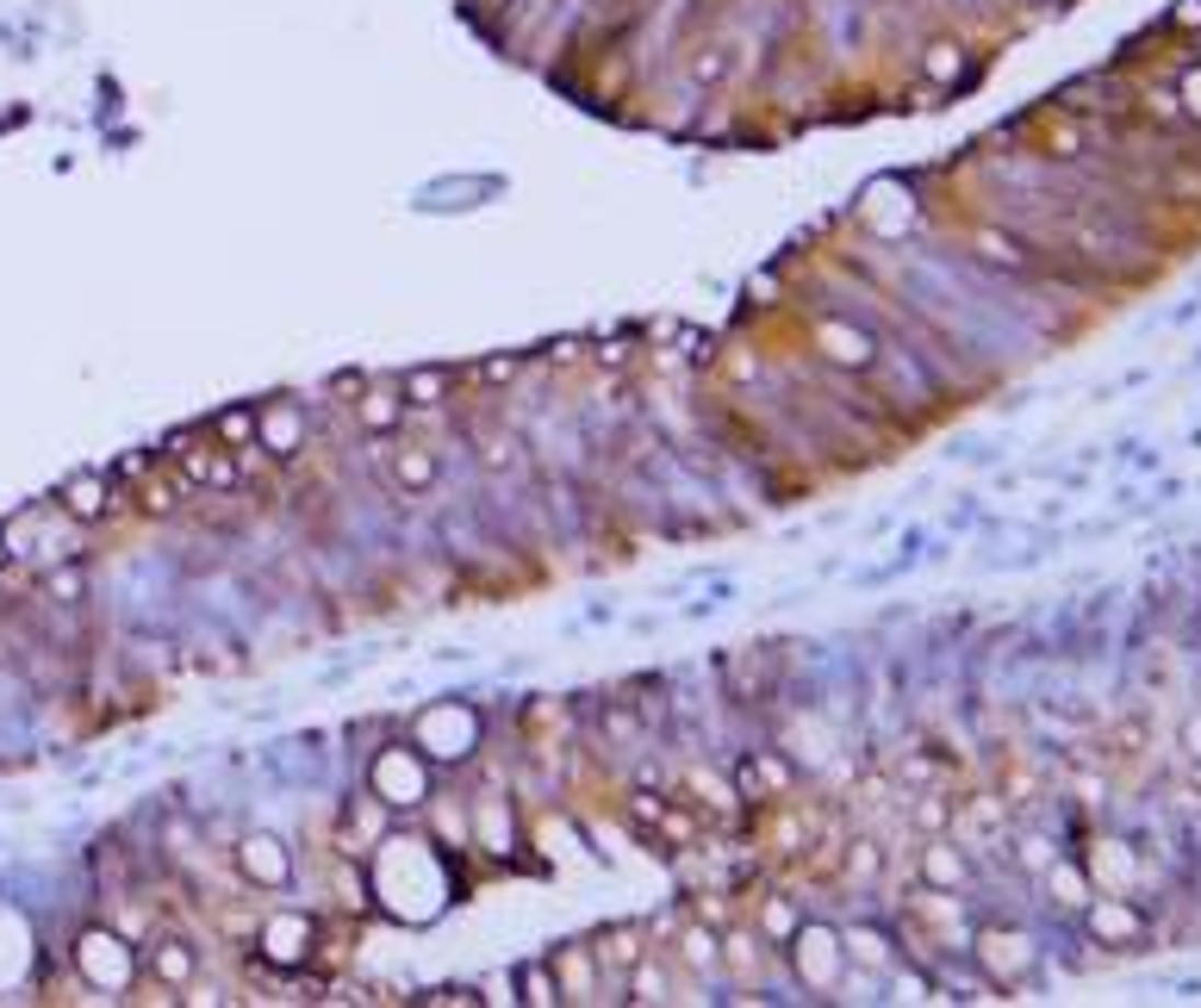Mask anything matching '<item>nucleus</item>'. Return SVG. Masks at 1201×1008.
<instances>
[{
  "label": "nucleus",
  "instance_id": "1",
  "mask_svg": "<svg viewBox=\"0 0 1201 1008\" xmlns=\"http://www.w3.org/2000/svg\"><path fill=\"white\" fill-rule=\"evenodd\" d=\"M368 797L380 810H424L436 797V772H430V759L411 741H387L368 759Z\"/></svg>",
  "mask_w": 1201,
  "mask_h": 1008
},
{
  "label": "nucleus",
  "instance_id": "2",
  "mask_svg": "<svg viewBox=\"0 0 1201 1008\" xmlns=\"http://www.w3.org/2000/svg\"><path fill=\"white\" fill-rule=\"evenodd\" d=\"M411 747L430 759V766H448V759H467L480 747V710L461 698H436L411 717Z\"/></svg>",
  "mask_w": 1201,
  "mask_h": 1008
},
{
  "label": "nucleus",
  "instance_id": "3",
  "mask_svg": "<svg viewBox=\"0 0 1201 1008\" xmlns=\"http://www.w3.org/2000/svg\"><path fill=\"white\" fill-rule=\"evenodd\" d=\"M797 959V977L815 989V996H834L840 977H847V947H840V933L828 921H797V933L785 940Z\"/></svg>",
  "mask_w": 1201,
  "mask_h": 1008
},
{
  "label": "nucleus",
  "instance_id": "4",
  "mask_svg": "<svg viewBox=\"0 0 1201 1008\" xmlns=\"http://www.w3.org/2000/svg\"><path fill=\"white\" fill-rule=\"evenodd\" d=\"M971 959H977V971H984L996 989L1027 984V977L1040 971V947H1033L1021 928H977L971 933Z\"/></svg>",
  "mask_w": 1201,
  "mask_h": 1008
},
{
  "label": "nucleus",
  "instance_id": "5",
  "mask_svg": "<svg viewBox=\"0 0 1201 1008\" xmlns=\"http://www.w3.org/2000/svg\"><path fill=\"white\" fill-rule=\"evenodd\" d=\"M791 791H797V759L773 754V747H759V754L735 759V797H741V803L773 810V803H785Z\"/></svg>",
  "mask_w": 1201,
  "mask_h": 1008
},
{
  "label": "nucleus",
  "instance_id": "6",
  "mask_svg": "<svg viewBox=\"0 0 1201 1008\" xmlns=\"http://www.w3.org/2000/svg\"><path fill=\"white\" fill-rule=\"evenodd\" d=\"M76 965H81V977L94 989H125L131 984V971H137V952L118 940V933H106V928H88L76 940Z\"/></svg>",
  "mask_w": 1201,
  "mask_h": 1008
},
{
  "label": "nucleus",
  "instance_id": "7",
  "mask_svg": "<svg viewBox=\"0 0 1201 1008\" xmlns=\"http://www.w3.org/2000/svg\"><path fill=\"white\" fill-rule=\"evenodd\" d=\"M237 872L250 878V884H262V891H287L293 884L287 840H281V834H243V840H237Z\"/></svg>",
  "mask_w": 1201,
  "mask_h": 1008
},
{
  "label": "nucleus",
  "instance_id": "8",
  "mask_svg": "<svg viewBox=\"0 0 1201 1008\" xmlns=\"http://www.w3.org/2000/svg\"><path fill=\"white\" fill-rule=\"evenodd\" d=\"M255 448H268V461H293L306 448V405H293V399L255 405Z\"/></svg>",
  "mask_w": 1201,
  "mask_h": 1008
},
{
  "label": "nucleus",
  "instance_id": "9",
  "mask_svg": "<svg viewBox=\"0 0 1201 1008\" xmlns=\"http://www.w3.org/2000/svg\"><path fill=\"white\" fill-rule=\"evenodd\" d=\"M1084 928L1096 933V947H1133L1145 933V915L1121 891H1108V896H1089L1084 903Z\"/></svg>",
  "mask_w": 1201,
  "mask_h": 1008
},
{
  "label": "nucleus",
  "instance_id": "10",
  "mask_svg": "<svg viewBox=\"0 0 1201 1008\" xmlns=\"http://www.w3.org/2000/svg\"><path fill=\"white\" fill-rule=\"evenodd\" d=\"M311 940H318V921H311V915H299V909H281V915H268V921H262V952H268V965H281V971L299 965Z\"/></svg>",
  "mask_w": 1201,
  "mask_h": 1008
},
{
  "label": "nucleus",
  "instance_id": "11",
  "mask_svg": "<svg viewBox=\"0 0 1201 1008\" xmlns=\"http://www.w3.org/2000/svg\"><path fill=\"white\" fill-rule=\"evenodd\" d=\"M380 455H387V473H392V485H399V492H430V485H436V473H443L436 448H424V443H399V448L380 443Z\"/></svg>",
  "mask_w": 1201,
  "mask_h": 1008
},
{
  "label": "nucleus",
  "instance_id": "12",
  "mask_svg": "<svg viewBox=\"0 0 1201 1008\" xmlns=\"http://www.w3.org/2000/svg\"><path fill=\"white\" fill-rule=\"evenodd\" d=\"M181 473H187V485H199V492H237V461H231V448H181Z\"/></svg>",
  "mask_w": 1201,
  "mask_h": 1008
},
{
  "label": "nucleus",
  "instance_id": "13",
  "mask_svg": "<svg viewBox=\"0 0 1201 1008\" xmlns=\"http://www.w3.org/2000/svg\"><path fill=\"white\" fill-rule=\"evenodd\" d=\"M106 511H113V473H76V480L62 485V517L100 524Z\"/></svg>",
  "mask_w": 1201,
  "mask_h": 1008
},
{
  "label": "nucleus",
  "instance_id": "14",
  "mask_svg": "<svg viewBox=\"0 0 1201 1008\" xmlns=\"http://www.w3.org/2000/svg\"><path fill=\"white\" fill-rule=\"evenodd\" d=\"M965 878H971L965 847H952V840L928 834V847H922V884H928V891H959Z\"/></svg>",
  "mask_w": 1201,
  "mask_h": 1008
},
{
  "label": "nucleus",
  "instance_id": "15",
  "mask_svg": "<svg viewBox=\"0 0 1201 1008\" xmlns=\"http://www.w3.org/2000/svg\"><path fill=\"white\" fill-rule=\"evenodd\" d=\"M840 947H847V965L884 971V977L896 971V940L878 928V921H859V928H847V933H840Z\"/></svg>",
  "mask_w": 1201,
  "mask_h": 1008
},
{
  "label": "nucleus",
  "instance_id": "16",
  "mask_svg": "<svg viewBox=\"0 0 1201 1008\" xmlns=\"http://www.w3.org/2000/svg\"><path fill=\"white\" fill-rule=\"evenodd\" d=\"M815 343H822V355L840 362V368H872L878 362V343L866 336V330H853V324H815Z\"/></svg>",
  "mask_w": 1201,
  "mask_h": 1008
},
{
  "label": "nucleus",
  "instance_id": "17",
  "mask_svg": "<svg viewBox=\"0 0 1201 1008\" xmlns=\"http://www.w3.org/2000/svg\"><path fill=\"white\" fill-rule=\"evenodd\" d=\"M144 965H150L169 989H187V984H194V971H199V952L187 947V940H175V933H169V940H150Z\"/></svg>",
  "mask_w": 1201,
  "mask_h": 1008
},
{
  "label": "nucleus",
  "instance_id": "18",
  "mask_svg": "<svg viewBox=\"0 0 1201 1008\" xmlns=\"http://www.w3.org/2000/svg\"><path fill=\"white\" fill-rule=\"evenodd\" d=\"M548 965H554V977H561L567 1003H592V989H598V965H592V952H585V947H561V952H548Z\"/></svg>",
  "mask_w": 1201,
  "mask_h": 1008
},
{
  "label": "nucleus",
  "instance_id": "19",
  "mask_svg": "<svg viewBox=\"0 0 1201 1008\" xmlns=\"http://www.w3.org/2000/svg\"><path fill=\"white\" fill-rule=\"evenodd\" d=\"M405 392L399 387H362V399H355V417L374 429V436H392V429L405 424Z\"/></svg>",
  "mask_w": 1201,
  "mask_h": 1008
},
{
  "label": "nucleus",
  "instance_id": "20",
  "mask_svg": "<svg viewBox=\"0 0 1201 1008\" xmlns=\"http://www.w3.org/2000/svg\"><path fill=\"white\" fill-rule=\"evenodd\" d=\"M1089 878L1108 884V891H1126V884L1140 878V859L1126 854V840H1102V847L1089 854Z\"/></svg>",
  "mask_w": 1201,
  "mask_h": 1008
},
{
  "label": "nucleus",
  "instance_id": "21",
  "mask_svg": "<svg viewBox=\"0 0 1201 1008\" xmlns=\"http://www.w3.org/2000/svg\"><path fill=\"white\" fill-rule=\"evenodd\" d=\"M448 387H455V368H411L405 380H399V392H405V405L430 411V405H443Z\"/></svg>",
  "mask_w": 1201,
  "mask_h": 1008
},
{
  "label": "nucleus",
  "instance_id": "22",
  "mask_svg": "<svg viewBox=\"0 0 1201 1008\" xmlns=\"http://www.w3.org/2000/svg\"><path fill=\"white\" fill-rule=\"evenodd\" d=\"M910 822L922 834H947L952 828V797L940 791V784H922V791H910Z\"/></svg>",
  "mask_w": 1201,
  "mask_h": 1008
},
{
  "label": "nucleus",
  "instance_id": "23",
  "mask_svg": "<svg viewBox=\"0 0 1201 1008\" xmlns=\"http://www.w3.org/2000/svg\"><path fill=\"white\" fill-rule=\"evenodd\" d=\"M517 989H524L517 1003H536V1008L567 1003V996H561V977H554V965H548V959H529V965L517 971Z\"/></svg>",
  "mask_w": 1201,
  "mask_h": 1008
},
{
  "label": "nucleus",
  "instance_id": "24",
  "mask_svg": "<svg viewBox=\"0 0 1201 1008\" xmlns=\"http://www.w3.org/2000/svg\"><path fill=\"white\" fill-rule=\"evenodd\" d=\"M636 959H641V928H636V921H617V928L598 940V965H604V971H610V965H617V971H636Z\"/></svg>",
  "mask_w": 1201,
  "mask_h": 1008
},
{
  "label": "nucleus",
  "instance_id": "25",
  "mask_svg": "<svg viewBox=\"0 0 1201 1008\" xmlns=\"http://www.w3.org/2000/svg\"><path fill=\"white\" fill-rule=\"evenodd\" d=\"M213 443H218V448H255V405L225 411V417L213 424Z\"/></svg>",
  "mask_w": 1201,
  "mask_h": 1008
},
{
  "label": "nucleus",
  "instance_id": "26",
  "mask_svg": "<svg viewBox=\"0 0 1201 1008\" xmlns=\"http://www.w3.org/2000/svg\"><path fill=\"white\" fill-rule=\"evenodd\" d=\"M1046 891L1059 896L1065 909H1084V903H1089V878L1077 872V866H1059V859H1052V866H1046Z\"/></svg>",
  "mask_w": 1201,
  "mask_h": 1008
},
{
  "label": "nucleus",
  "instance_id": "27",
  "mask_svg": "<svg viewBox=\"0 0 1201 1008\" xmlns=\"http://www.w3.org/2000/svg\"><path fill=\"white\" fill-rule=\"evenodd\" d=\"M847 872H853V878H866V884H872V878L884 872V847H878L872 834H859V840H847Z\"/></svg>",
  "mask_w": 1201,
  "mask_h": 1008
},
{
  "label": "nucleus",
  "instance_id": "28",
  "mask_svg": "<svg viewBox=\"0 0 1201 1008\" xmlns=\"http://www.w3.org/2000/svg\"><path fill=\"white\" fill-rule=\"evenodd\" d=\"M922 69H928V81H959V69H965V50L959 44H928V57H922Z\"/></svg>",
  "mask_w": 1201,
  "mask_h": 1008
},
{
  "label": "nucleus",
  "instance_id": "29",
  "mask_svg": "<svg viewBox=\"0 0 1201 1008\" xmlns=\"http://www.w3.org/2000/svg\"><path fill=\"white\" fill-rule=\"evenodd\" d=\"M977 255H984V262H1003V268H1027V250L1003 231H977Z\"/></svg>",
  "mask_w": 1201,
  "mask_h": 1008
},
{
  "label": "nucleus",
  "instance_id": "30",
  "mask_svg": "<svg viewBox=\"0 0 1201 1008\" xmlns=\"http://www.w3.org/2000/svg\"><path fill=\"white\" fill-rule=\"evenodd\" d=\"M1046 156H1084V125L1077 118H1046Z\"/></svg>",
  "mask_w": 1201,
  "mask_h": 1008
},
{
  "label": "nucleus",
  "instance_id": "31",
  "mask_svg": "<svg viewBox=\"0 0 1201 1008\" xmlns=\"http://www.w3.org/2000/svg\"><path fill=\"white\" fill-rule=\"evenodd\" d=\"M685 959H691V965H698V971H717V965H722V952H717V933L704 928V921H698V928H685Z\"/></svg>",
  "mask_w": 1201,
  "mask_h": 1008
},
{
  "label": "nucleus",
  "instance_id": "32",
  "mask_svg": "<svg viewBox=\"0 0 1201 1008\" xmlns=\"http://www.w3.org/2000/svg\"><path fill=\"white\" fill-rule=\"evenodd\" d=\"M691 803H710V810H729L735 803V791H729V778H717V772H691Z\"/></svg>",
  "mask_w": 1201,
  "mask_h": 1008
},
{
  "label": "nucleus",
  "instance_id": "33",
  "mask_svg": "<svg viewBox=\"0 0 1201 1008\" xmlns=\"http://www.w3.org/2000/svg\"><path fill=\"white\" fill-rule=\"evenodd\" d=\"M44 592H50L57 604H76L81 592H88V573H81V566H57V573L44 580Z\"/></svg>",
  "mask_w": 1201,
  "mask_h": 1008
},
{
  "label": "nucleus",
  "instance_id": "34",
  "mask_svg": "<svg viewBox=\"0 0 1201 1008\" xmlns=\"http://www.w3.org/2000/svg\"><path fill=\"white\" fill-rule=\"evenodd\" d=\"M891 984H896V996H903V1003H934V996H940L928 971H891Z\"/></svg>",
  "mask_w": 1201,
  "mask_h": 1008
},
{
  "label": "nucleus",
  "instance_id": "35",
  "mask_svg": "<svg viewBox=\"0 0 1201 1008\" xmlns=\"http://www.w3.org/2000/svg\"><path fill=\"white\" fill-rule=\"evenodd\" d=\"M175 504H181V480H169V473L144 480V511H175Z\"/></svg>",
  "mask_w": 1201,
  "mask_h": 1008
},
{
  "label": "nucleus",
  "instance_id": "36",
  "mask_svg": "<svg viewBox=\"0 0 1201 1008\" xmlns=\"http://www.w3.org/2000/svg\"><path fill=\"white\" fill-rule=\"evenodd\" d=\"M791 933H797V909L785 903V896H773V903H766V940H778V947H785Z\"/></svg>",
  "mask_w": 1201,
  "mask_h": 1008
},
{
  "label": "nucleus",
  "instance_id": "37",
  "mask_svg": "<svg viewBox=\"0 0 1201 1008\" xmlns=\"http://www.w3.org/2000/svg\"><path fill=\"white\" fill-rule=\"evenodd\" d=\"M722 374H729L735 387H754V380H759V355H754V350H741V343H735V350L722 355Z\"/></svg>",
  "mask_w": 1201,
  "mask_h": 1008
},
{
  "label": "nucleus",
  "instance_id": "38",
  "mask_svg": "<svg viewBox=\"0 0 1201 1008\" xmlns=\"http://www.w3.org/2000/svg\"><path fill=\"white\" fill-rule=\"evenodd\" d=\"M517 374H524V355H492V362H480L485 387H504V380H517Z\"/></svg>",
  "mask_w": 1201,
  "mask_h": 1008
},
{
  "label": "nucleus",
  "instance_id": "39",
  "mask_svg": "<svg viewBox=\"0 0 1201 1008\" xmlns=\"http://www.w3.org/2000/svg\"><path fill=\"white\" fill-rule=\"evenodd\" d=\"M1021 866H1027V872H1046L1052 847H1046V840H1021Z\"/></svg>",
  "mask_w": 1201,
  "mask_h": 1008
},
{
  "label": "nucleus",
  "instance_id": "40",
  "mask_svg": "<svg viewBox=\"0 0 1201 1008\" xmlns=\"http://www.w3.org/2000/svg\"><path fill=\"white\" fill-rule=\"evenodd\" d=\"M144 467H150V455H118L106 473H113V480H144Z\"/></svg>",
  "mask_w": 1201,
  "mask_h": 1008
},
{
  "label": "nucleus",
  "instance_id": "41",
  "mask_svg": "<svg viewBox=\"0 0 1201 1008\" xmlns=\"http://www.w3.org/2000/svg\"><path fill=\"white\" fill-rule=\"evenodd\" d=\"M485 467H492V473H499V467H517V443H485Z\"/></svg>",
  "mask_w": 1201,
  "mask_h": 1008
},
{
  "label": "nucleus",
  "instance_id": "42",
  "mask_svg": "<svg viewBox=\"0 0 1201 1008\" xmlns=\"http://www.w3.org/2000/svg\"><path fill=\"white\" fill-rule=\"evenodd\" d=\"M747 293H754V306H778V299H773V293H778L773 274H754V280H747Z\"/></svg>",
  "mask_w": 1201,
  "mask_h": 1008
},
{
  "label": "nucleus",
  "instance_id": "43",
  "mask_svg": "<svg viewBox=\"0 0 1201 1008\" xmlns=\"http://www.w3.org/2000/svg\"><path fill=\"white\" fill-rule=\"evenodd\" d=\"M548 362H554V368H573V362H585V343H554Z\"/></svg>",
  "mask_w": 1201,
  "mask_h": 1008
},
{
  "label": "nucleus",
  "instance_id": "44",
  "mask_svg": "<svg viewBox=\"0 0 1201 1008\" xmlns=\"http://www.w3.org/2000/svg\"><path fill=\"white\" fill-rule=\"evenodd\" d=\"M362 387H368V374H336L324 392H330V399H343V392H362Z\"/></svg>",
  "mask_w": 1201,
  "mask_h": 1008
},
{
  "label": "nucleus",
  "instance_id": "45",
  "mask_svg": "<svg viewBox=\"0 0 1201 1008\" xmlns=\"http://www.w3.org/2000/svg\"><path fill=\"white\" fill-rule=\"evenodd\" d=\"M722 69H729V57L717 50V57H698V69H691V76H698V81H717Z\"/></svg>",
  "mask_w": 1201,
  "mask_h": 1008
},
{
  "label": "nucleus",
  "instance_id": "46",
  "mask_svg": "<svg viewBox=\"0 0 1201 1008\" xmlns=\"http://www.w3.org/2000/svg\"><path fill=\"white\" fill-rule=\"evenodd\" d=\"M1170 25H1182V32H1189V25H1201V0H1182L1177 13H1170Z\"/></svg>",
  "mask_w": 1201,
  "mask_h": 1008
},
{
  "label": "nucleus",
  "instance_id": "47",
  "mask_svg": "<svg viewBox=\"0 0 1201 1008\" xmlns=\"http://www.w3.org/2000/svg\"><path fill=\"white\" fill-rule=\"evenodd\" d=\"M592 362H604V368H622V362H629V350H622V343H610V350H592Z\"/></svg>",
  "mask_w": 1201,
  "mask_h": 1008
},
{
  "label": "nucleus",
  "instance_id": "48",
  "mask_svg": "<svg viewBox=\"0 0 1201 1008\" xmlns=\"http://www.w3.org/2000/svg\"><path fill=\"white\" fill-rule=\"evenodd\" d=\"M1182 741H1189V754H1201V717L1189 722V729H1182Z\"/></svg>",
  "mask_w": 1201,
  "mask_h": 1008
},
{
  "label": "nucleus",
  "instance_id": "49",
  "mask_svg": "<svg viewBox=\"0 0 1201 1008\" xmlns=\"http://www.w3.org/2000/svg\"><path fill=\"white\" fill-rule=\"evenodd\" d=\"M0 561H7V529H0Z\"/></svg>",
  "mask_w": 1201,
  "mask_h": 1008
}]
</instances>
